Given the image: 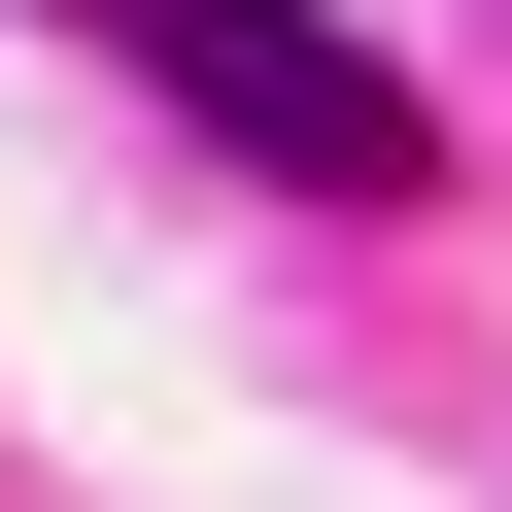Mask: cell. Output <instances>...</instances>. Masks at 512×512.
I'll list each match as a JSON object with an SVG mask.
<instances>
[{"instance_id":"obj_1","label":"cell","mask_w":512,"mask_h":512,"mask_svg":"<svg viewBox=\"0 0 512 512\" xmlns=\"http://www.w3.org/2000/svg\"><path fill=\"white\" fill-rule=\"evenodd\" d=\"M69 35H137L239 171H308V205H410V69L376 35H308V0H69Z\"/></svg>"}]
</instances>
